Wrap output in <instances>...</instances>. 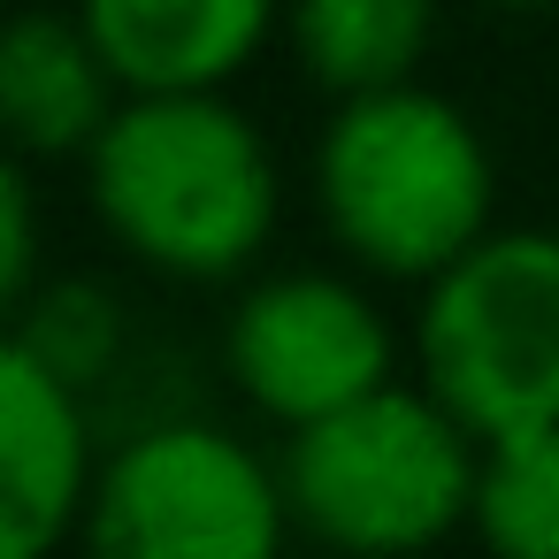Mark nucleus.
Listing matches in <instances>:
<instances>
[{"mask_svg":"<svg viewBox=\"0 0 559 559\" xmlns=\"http://www.w3.org/2000/svg\"><path fill=\"white\" fill-rule=\"evenodd\" d=\"M284 528V467L215 421L139 429L100 467L85 506V544L100 559H269Z\"/></svg>","mask_w":559,"mask_h":559,"instance_id":"nucleus-5","label":"nucleus"},{"mask_svg":"<svg viewBox=\"0 0 559 559\" xmlns=\"http://www.w3.org/2000/svg\"><path fill=\"white\" fill-rule=\"evenodd\" d=\"M24 353H39L55 376H70L78 391H93L116 353H123V314L100 284H47L16 307V330H9Z\"/></svg>","mask_w":559,"mask_h":559,"instance_id":"nucleus-12","label":"nucleus"},{"mask_svg":"<svg viewBox=\"0 0 559 559\" xmlns=\"http://www.w3.org/2000/svg\"><path fill=\"white\" fill-rule=\"evenodd\" d=\"M85 391L16 337L0 345V559H47L93 506Z\"/></svg>","mask_w":559,"mask_h":559,"instance_id":"nucleus-7","label":"nucleus"},{"mask_svg":"<svg viewBox=\"0 0 559 559\" xmlns=\"http://www.w3.org/2000/svg\"><path fill=\"white\" fill-rule=\"evenodd\" d=\"M314 200L360 269L429 284L490 230L498 169L483 131L444 93L406 78L337 100L314 146Z\"/></svg>","mask_w":559,"mask_h":559,"instance_id":"nucleus-2","label":"nucleus"},{"mask_svg":"<svg viewBox=\"0 0 559 559\" xmlns=\"http://www.w3.org/2000/svg\"><path fill=\"white\" fill-rule=\"evenodd\" d=\"M223 360L269 421L299 429L391 383V330L345 276H269L238 299Z\"/></svg>","mask_w":559,"mask_h":559,"instance_id":"nucleus-6","label":"nucleus"},{"mask_svg":"<svg viewBox=\"0 0 559 559\" xmlns=\"http://www.w3.org/2000/svg\"><path fill=\"white\" fill-rule=\"evenodd\" d=\"M78 16L123 93H223L276 32L284 0H78Z\"/></svg>","mask_w":559,"mask_h":559,"instance_id":"nucleus-8","label":"nucleus"},{"mask_svg":"<svg viewBox=\"0 0 559 559\" xmlns=\"http://www.w3.org/2000/svg\"><path fill=\"white\" fill-rule=\"evenodd\" d=\"M483 437L421 383H376L368 399L299 421L284 444L292 521L337 551H421L475 513Z\"/></svg>","mask_w":559,"mask_h":559,"instance_id":"nucleus-3","label":"nucleus"},{"mask_svg":"<svg viewBox=\"0 0 559 559\" xmlns=\"http://www.w3.org/2000/svg\"><path fill=\"white\" fill-rule=\"evenodd\" d=\"M414 353L421 383L475 437L559 421V238L483 230L429 276Z\"/></svg>","mask_w":559,"mask_h":559,"instance_id":"nucleus-4","label":"nucleus"},{"mask_svg":"<svg viewBox=\"0 0 559 559\" xmlns=\"http://www.w3.org/2000/svg\"><path fill=\"white\" fill-rule=\"evenodd\" d=\"M513 9H536V0H513Z\"/></svg>","mask_w":559,"mask_h":559,"instance_id":"nucleus-14","label":"nucleus"},{"mask_svg":"<svg viewBox=\"0 0 559 559\" xmlns=\"http://www.w3.org/2000/svg\"><path fill=\"white\" fill-rule=\"evenodd\" d=\"M100 223L162 276L223 284L276 230V162L223 93H123L85 146Z\"/></svg>","mask_w":559,"mask_h":559,"instance_id":"nucleus-1","label":"nucleus"},{"mask_svg":"<svg viewBox=\"0 0 559 559\" xmlns=\"http://www.w3.org/2000/svg\"><path fill=\"white\" fill-rule=\"evenodd\" d=\"M0 108L24 162H62L108 131V116L123 108V78L108 70L85 16L24 9L0 47Z\"/></svg>","mask_w":559,"mask_h":559,"instance_id":"nucleus-9","label":"nucleus"},{"mask_svg":"<svg viewBox=\"0 0 559 559\" xmlns=\"http://www.w3.org/2000/svg\"><path fill=\"white\" fill-rule=\"evenodd\" d=\"M467 528L506 559H559V421L483 437Z\"/></svg>","mask_w":559,"mask_h":559,"instance_id":"nucleus-11","label":"nucleus"},{"mask_svg":"<svg viewBox=\"0 0 559 559\" xmlns=\"http://www.w3.org/2000/svg\"><path fill=\"white\" fill-rule=\"evenodd\" d=\"M32 261H39V230H32V177L16 154L0 169V299H9V314L32 299Z\"/></svg>","mask_w":559,"mask_h":559,"instance_id":"nucleus-13","label":"nucleus"},{"mask_svg":"<svg viewBox=\"0 0 559 559\" xmlns=\"http://www.w3.org/2000/svg\"><path fill=\"white\" fill-rule=\"evenodd\" d=\"M284 24L314 85L345 100V93L406 85L421 70L437 39V0H284Z\"/></svg>","mask_w":559,"mask_h":559,"instance_id":"nucleus-10","label":"nucleus"}]
</instances>
